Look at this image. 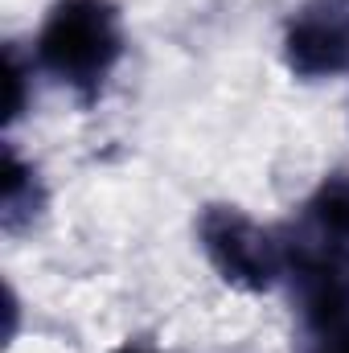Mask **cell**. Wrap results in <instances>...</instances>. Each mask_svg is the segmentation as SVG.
Here are the masks:
<instances>
[{
    "mask_svg": "<svg viewBox=\"0 0 349 353\" xmlns=\"http://www.w3.org/2000/svg\"><path fill=\"white\" fill-rule=\"evenodd\" d=\"M119 12L107 0H62L37 37L41 66L79 90L99 87L119 62Z\"/></svg>",
    "mask_w": 349,
    "mask_h": 353,
    "instance_id": "cell-1",
    "label": "cell"
},
{
    "mask_svg": "<svg viewBox=\"0 0 349 353\" xmlns=\"http://www.w3.org/2000/svg\"><path fill=\"white\" fill-rule=\"evenodd\" d=\"M201 247L210 255V263L222 271L226 283L263 292L271 288V279L279 275V247L263 234L251 218H243L239 210H206L201 218Z\"/></svg>",
    "mask_w": 349,
    "mask_h": 353,
    "instance_id": "cell-2",
    "label": "cell"
},
{
    "mask_svg": "<svg viewBox=\"0 0 349 353\" xmlns=\"http://www.w3.org/2000/svg\"><path fill=\"white\" fill-rule=\"evenodd\" d=\"M288 66L304 79L341 74L349 66V0H312L283 37Z\"/></svg>",
    "mask_w": 349,
    "mask_h": 353,
    "instance_id": "cell-3",
    "label": "cell"
},
{
    "mask_svg": "<svg viewBox=\"0 0 349 353\" xmlns=\"http://www.w3.org/2000/svg\"><path fill=\"white\" fill-rule=\"evenodd\" d=\"M312 230L321 251L304 255V259H325V263H341L349 255V176H333L321 185V193L308 205Z\"/></svg>",
    "mask_w": 349,
    "mask_h": 353,
    "instance_id": "cell-4",
    "label": "cell"
},
{
    "mask_svg": "<svg viewBox=\"0 0 349 353\" xmlns=\"http://www.w3.org/2000/svg\"><path fill=\"white\" fill-rule=\"evenodd\" d=\"M21 210H33V173L17 161L12 148H4V218L17 222Z\"/></svg>",
    "mask_w": 349,
    "mask_h": 353,
    "instance_id": "cell-5",
    "label": "cell"
},
{
    "mask_svg": "<svg viewBox=\"0 0 349 353\" xmlns=\"http://www.w3.org/2000/svg\"><path fill=\"white\" fill-rule=\"evenodd\" d=\"M4 87H8V99H4V115H8V119H17V115H21V87H25V74H21V62H17V54H8Z\"/></svg>",
    "mask_w": 349,
    "mask_h": 353,
    "instance_id": "cell-6",
    "label": "cell"
},
{
    "mask_svg": "<svg viewBox=\"0 0 349 353\" xmlns=\"http://www.w3.org/2000/svg\"><path fill=\"white\" fill-rule=\"evenodd\" d=\"M321 353H349V333H329Z\"/></svg>",
    "mask_w": 349,
    "mask_h": 353,
    "instance_id": "cell-7",
    "label": "cell"
},
{
    "mask_svg": "<svg viewBox=\"0 0 349 353\" xmlns=\"http://www.w3.org/2000/svg\"><path fill=\"white\" fill-rule=\"evenodd\" d=\"M128 353H132V350H128Z\"/></svg>",
    "mask_w": 349,
    "mask_h": 353,
    "instance_id": "cell-8",
    "label": "cell"
}]
</instances>
